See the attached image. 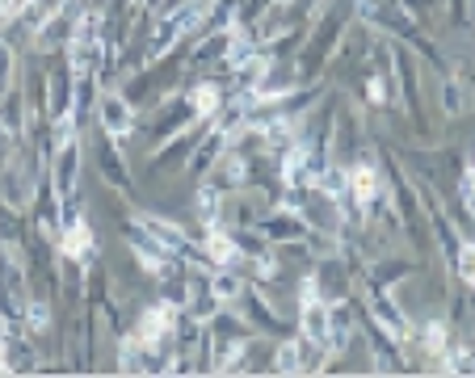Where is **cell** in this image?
I'll return each mask as SVG.
<instances>
[{
  "instance_id": "1",
  "label": "cell",
  "mask_w": 475,
  "mask_h": 378,
  "mask_svg": "<svg viewBox=\"0 0 475 378\" xmlns=\"http://www.w3.org/2000/svg\"><path fill=\"white\" fill-rule=\"evenodd\" d=\"M303 332H308V341H316L320 349L332 345V312L316 299V286H311V281L303 286Z\"/></svg>"
},
{
  "instance_id": "2",
  "label": "cell",
  "mask_w": 475,
  "mask_h": 378,
  "mask_svg": "<svg viewBox=\"0 0 475 378\" xmlns=\"http://www.w3.org/2000/svg\"><path fill=\"white\" fill-rule=\"evenodd\" d=\"M101 127L110 130L114 139H122V135H126V130H131V122H135V114H131V106H126V101L122 97H114V93H106V97H101Z\"/></svg>"
},
{
  "instance_id": "3",
  "label": "cell",
  "mask_w": 475,
  "mask_h": 378,
  "mask_svg": "<svg viewBox=\"0 0 475 378\" xmlns=\"http://www.w3.org/2000/svg\"><path fill=\"white\" fill-rule=\"evenodd\" d=\"M173 315H177V312H173L168 302L152 307V312L139 320V341H144V345H160V341L168 336V328H173Z\"/></svg>"
},
{
  "instance_id": "4",
  "label": "cell",
  "mask_w": 475,
  "mask_h": 378,
  "mask_svg": "<svg viewBox=\"0 0 475 378\" xmlns=\"http://www.w3.org/2000/svg\"><path fill=\"white\" fill-rule=\"evenodd\" d=\"M144 231L152 240H160L165 244V252H177V257H194V249H189V240L181 236L177 227H168V223H160V219H144Z\"/></svg>"
},
{
  "instance_id": "5",
  "label": "cell",
  "mask_w": 475,
  "mask_h": 378,
  "mask_svg": "<svg viewBox=\"0 0 475 378\" xmlns=\"http://www.w3.org/2000/svg\"><path fill=\"white\" fill-rule=\"evenodd\" d=\"M194 17H198V5H186V9H181L177 17H168V22H165V30L156 34V43H152V59H156V55H160V51H165V46H173V43H177V38H181V30H186V26L194 22Z\"/></svg>"
},
{
  "instance_id": "6",
  "label": "cell",
  "mask_w": 475,
  "mask_h": 378,
  "mask_svg": "<svg viewBox=\"0 0 475 378\" xmlns=\"http://www.w3.org/2000/svg\"><path fill=\"white\" fill-rule=\"evenodd\" d=\"M375 189H379V177H375V169H370V164H358L354 173H349V194H354L362 206H370V198H375Z\"/></svg>"
},
{
  "instance_id": "7",
  "label": "cell",
  "mask_w": 475,
  "mask_h": 378,
  "mask_svg": "<svg viewBox=\"0 0 475 378\" xmlns=\"http://www.w3.org/2000/svg\"><path fill=\"white\" fill-rule=\"evenodd\" d=\"M89 64H93V22H80L76 38H72V67H76V76H80Z\"/></svg>"
},
{
  "instance_id": "8",
  "label": "cell",
  "mask_w": 475,
  "mask_h": 378,
  "mask_svg": "<svg viewBox=\"0 0 475 378\" xmlns=\"http://www.w3.org/2000/svg\"><path fill=\"white\" fill-rule=\"evenodd\" d=\"M207 257L210 261H219V265H232L236 261V244L227 236H219V231H210V240H207Z\"/></svg>"
},
{
  "instance_id": "9",
  "label": "cell",
  "mask_w": 475,
  "mask_h": 378,
  "mask_svg": "<svg viewBox=\"0 0 475 378\" xmlns=\"http://www.w3.org/2000/svg\"><path fill=\"white\" fill-rule=\"evenodd\" d=\"M72 185H76V148L67 139V151L59 156V189H64V198L72 194Z\"/></svg>"
},
{
  "instance_id": "10",
  "label": "cell",
  "mask_w": 475,
  "mask_h": 378,
  "mask_svg": "<svg viewBox=\"0 0 475 378\" xmlns=\"http://www.w3.org/2000/svg\"><path fill=\"white\" fill-rule=\"evenodd\" d=\"M375 315L383 320V328H387L391 336H404V332H409V328H404V315H396V307H391L387 299H375Z\"/></svg>"
},
{
  "instance_id": "11",
  "label": "cell",
  "mask_w": 475,
  "mask_h": 378,
  "mask_svg": "<svg viewBox=\"0 0 475 378\" xmlns=\"http://www.w3.org/2000/svg\"><path fill=\"white\" fill-rule=\"evenodd\" d=\"M64 252H67V257H85V252H89V227H85V223L72 227V231L64 236Z\"/></svg>"
},
{
  "instance_id": "12",
  "label": "cell",
  "mask_w": 475,
  "mask_h": 378,
  "mask_svg": "<svg viewBox=\"0 0 475 378\" xmlns=\"http://www.w3.org/2000/svg\"><path fill=\"white\" fill-rule=\"evenodd\" d=\"M194 109H198V114H215V109H219V88L215 85L194 88Z\"/></svg>"
},
{
  "instance_id": "13",
  "label": "cell",
  "mask_w": 475,
  "mask_h": 378,
  "mask_svg": "<svg viewBox=\"0 0 475 378\" xmlns=\"http://www.w3.org/2000/svg\"><path fill=\"white\" fill-rule=\"evenodd\" d=\"M298 366H303V362H298V345H295V341L278 349V370H282V374H295Z\"/></svg>"
},
{
  "instance_id": "14",
  "label": "cell",
  "mask_w": 475,
  "mask_h": 378,
  "mask_svg": "<svg viewBox=\"0 0 475 378\" xmlns=\"http://www.w3.org/2000/svg\"><path fill=\"white\" fill-rule=\"evenodd\" d=\"M459 278H463L467 286H475V249L459 252Z\"/></svg>"
},
{
  "instance_id": "15",
  "label": "cell",
  "mask_w": 475,
  "mask_h": 378,
  "mask_svg": "<svg viewBox=\"0 0 475 378\" xmlns=\"http://www.w3.org/2000/svg\"><path fill=\"white\" fill-rule=\"evenodd\" d=\"M425 345H430V353H442V345H446L442 324H430V336H425Z\"/></svg>"
},
{
  "instance_id": "16",
  "label": "cell",
  "mask_w": 475,
  "mask_h": 378,
  "mask_svg": "<svg viewBox=\"0 0 475 378\" xmlns=\"http://www.w3.org/2000/svg\"><path fill=\"white\" fill-rule=\"evenodd\" d=\"M0 370H9V362H5V320H0Z\"/></svg>"
},
{
  "instance_id": "17",
  "label": "cell",
  "mask_w": 475,
  "mask_h": 378,
  "mask_svg": "<svg viewBox=\"0 0 475 378\" xmlns=\"http://www.w3.org/2000/svg\"><path fill=\"white\" fill-rule=\"evenodd\" d=\"M467 198H475V164H471V173H467Z\"/></svg>"
}]
</instances>
